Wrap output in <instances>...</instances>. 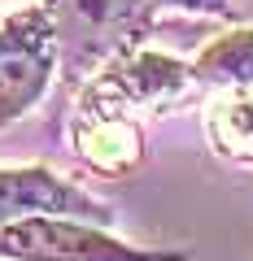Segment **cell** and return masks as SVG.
Masks as SVG:
<instances>
[{
  "label": "cell",
  "instance_id": "cell-1",
  "mask_svg": "<svg viewBox=\"0 0 253 261\" xmlns=\"http://www.w3.org/2000/svg\"><path fill=\"white\" fill-rule=\"evenodd\" d=\"M57 39V92L61 100L83 92L118 57L144 48L157 35L153 0H44Z\"/></svg>",
  "mask_w": 253,
  "mask_h": 261
},
{
  "label": "cell",
  "instance_id": "cell-2",
  "mask_svg": "<svg viewBox=\"0 0 253 261\" xmlns=\"http://www.w3.org/2000/svg\"><path fill=\"white\" fill-rule=\"evenodd\" d=\"M197 74L188 61H175L166 53H135L118 57L113 65H105L96 79H87L83 92L75 96V109L83 113H118V118H140L144 113H162L183 105L197 92Z\"/></svg>",
  "mask_w": 253,
  "mask_h": 261
},
{
  "label": "cell",
  "instance_id": "cell-3",
  "mask_svg": "<svg viewBox=\"0 0 253 261\" xmlns=\"http://www.w3.org/2000/svg\"><path fill=\"white\" fill-rule=\"evenodd\" d=\"M0 261H192V252L118 240L83 218H22L0 226Z\"/></svg>",
  "mask_w": 253,
  "mask_h": 261
},
{
  "label": "cell",
  "instance_id": "cell-4",
  "mask_svg": "<svg viewBox=\"0 0 253 261\" xmlns=\"http://www.w3.org/2000/svg\"><path fill=\"white\" fill-rule=\"evenodd\" d=\"M57 83V39L44 0L0 18V130L22 122Z\"/></svg>",
  "mask_w": 253,
  "mask_h": 261
},
{
  "label": "cell",
  "instance_id": "cell-5",
  "mask_svg": "<svg viewBox=\"0 0 253 261\" xmlns=\"http://www.w3.org/2000/svg\"><path fill=\"white\" fill-rule=\"evenodd\" d=\"M22 218H83L113 226V209L48 166H0V226Z\"/></svg>",
  "mask_w": 253,
  "mask_h": 261
},
{
  "label": "cell",
  "instance_id": "cell-6",
  "mask_svg": "<svg viewBox=\"0 0 253 261\" xmlns=\"http://www.w3.org/2000/svg\"><path fill=\"white\" fill-rule=\"evenodd\" d=\"M70 148L87 170L105 178L135 174L144 166V122L118 113H70Z\"/></svg>",
  "mask_w": 253,
  "mask_h": 261
},
{
  "label": "cell",
  "instance_id": "cell-7",
  "mask_svg": "<svg viewBox=\"0 0 253 261\" xmlns=\"http://www.w3.org/2000/svg\"><path fill=\"white\" fill-rule=\"evenodd\" d=\"M192 74L201 87H218V92L253 87V27H232L210 39L192 61Z\"/></svg>",
  "mask_w": 253,
  "mask_h": 261
},
{
  "label": "cell",
  "instance_id": "cell-8",
  "mask_svg": "<svg viewBox=\"0 0 253 261\" xmlns=\"http://www.w3.org/2000/svg\"><path fill=\"white\" fill-rule=\"evenodd\" d=\"M205 130L218 157L253 170V87H236L218 96L205 113Z\"/></svg>",
  "mask_w": 253,
  "mask_h": 261
},
{
  "label": "cell",
  "instance_id": "cell-9",
  "mask_svg": "<svg viewBox=\"0 0 253 261\" xmlns=\"http://www.w3.org/2000/svg\"><path fill=\"white\" fill-rule=\"evenodd\" d=\"M157 9H179V13H201V18H236L232 0H153Z\"/></svg>",
  "mask_w": 253,
  "mask_h": 261
}]
</instances>
